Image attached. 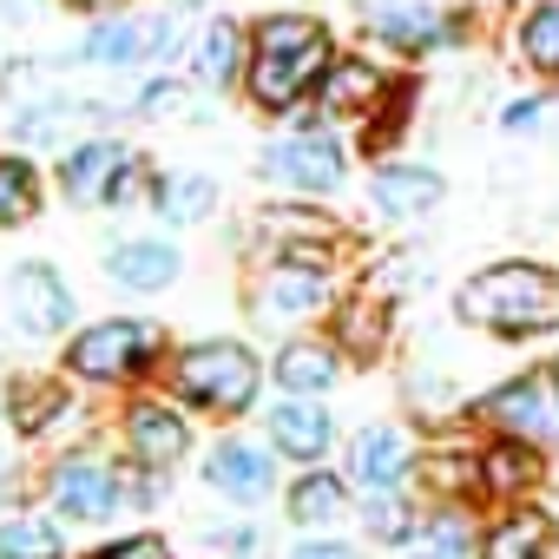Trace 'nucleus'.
<instances>
[{
	"label": "nucleus",
	"instance_id": "nucleus-2",
	"mask_svg": "<svg viewBox=\"0 0 559 559\" xmlns=\"http://www.w3.org/2000/svg\"><path fill=\"white\" fill-rule=\"evenodd\" d=\"M158 389H165L178 408H191L198 421L237 428L243 415L263 408L270 356H263L257 343H243V336H191V343H171Z\"/></svg>",
	"mask_w": 559,
	"mask_h": 559
},
{
	"label": "nucleus",
	"instance_id": "nucleus-11",
	"mask_svg": "<svg viewBox=\"0 0 559 559\" xmlns=\"http://www.w3.org/2000/svg\"><path fill=\"white\" fill-rule=\"evenodd\" d=\"M198 480H204L230 513H250V507H263V500L284 493V454H276L263 435L217 428V435L198 448Z\"/></svg>",
	"mask_w": 559,
	"mask_h": 559
},
{
	"label": "nucleus",
	"instance_id": "nucleus-42",
	"mask_svg": "<svg viewBox=\"0 0 559 559\" xmlns=\"http://www.w3.org/2000/svg\"><path fill=\"white\" fill-rule=\"evenodd\" d=\"M47 8V0H0V21H14V27H27L34 14Z\"/></svg>",
	"mask_w": 559,
	"mask_h": 559
},
{
	"label": "nucleus",
	"instance_id": "nucleus-1",
	"mask_svg": "<svg viewBox=\"0 0 559 559\" xmlns=\"http://www.w3.org/2000/svg\"><path fill=\"white\" fill-rule=\"evenodd\" d=\"M343 40L323 14L310 8H270L250 21V67H243V106L290 126L317 106Z\"/></svg>",
	"mask_w": 559,
	"mask_h": 559
},
{
	"label": "nucleus",
	"instance_id": "nucleus-20",
	"mask_svg": "<svg viewBox=\"0 0 559 559\" xmlns=\"http://www.w3.org/2000/svg\"><path fill=\"white\" fill-rule=\"evenodd\" d=\"M415 461H421V441L408 421H362L349 441H343V474L356 493H395V487H415Z\"/></svg>",
	"mask_w": 559,
	"mask_h": 559
},
{
	"label": "nucleus",
	"instance_id": "nucleus-17",
	"mask_svg": "<svg viewBox=\"0 0 559 559\" xmlns=\"http://www.w3.org/2000/svg\"><path fill=\"white\" fill-rule=\"evenodd\" d=\"M467 34V14L461 8H441V0H382L369 14V40L389 53V60H428L441 47H461Z\"/></svg>",
	"mask_w": 559,
	"mask_h": 559
},
{
	"label": "nucleus",
	"instance_id": "nucleus-4",
	"mask_svg": "<svg viewBox=\"0 0 559 559\" xmlns=\"http://www.w3.org/2000/svg\"><path fill=\"white\" fill-rule=\"evenodd\" d=\"M415 106H421L415 73H389L376 53H349V47H343L310 112H317L323 126L349 132V145H356V152L389 158V145H402V132H408Z\"/></svg>",
	"mask_w": 559,
	"mask_h": 559
},
{
	"label": "nucleus",
	"instance_id": "nucleus-18",
	"mask_svg": "<svg viewBox=\"0 0 559 559\" xmlns=\"http://www.w3.org/2000/svg\"><path fill=\"white\" fill-rule=\"evenodd\" d=\"M99 276L119 297H165L185 284V243L171 230H132L99 250Z\"/></svg>",
	"mask_w": 559,
	"mask_h": 559
},
{
	"label": "nucleus",
	"instance_id": "nucleus-6",
	"mask_svg": "<svg viewBox=\"0 0 559 559\" xmlns=\"http://www.w3.org/2000/svg\"><path fill=\"white\" fill-rule=\"evenodd\" d=\"M34 487H40V507L60 513L67 526L126 520V461H119L112 441H67L60 454H47Z\"/></svg>",
	"mask_w": 559,
	"mask_h": 559
},
{
	"label": "nucleus",
	"instance_id": "nucleus-14",
	"mask_svg": "<svg viewBox=\"0 0 559 559\" xmlns=\"http://www.w3.org/2000/svg\"><path fill=\"white\" fill-rule=\"evenodd\" d=\"M119 119V106H106V99H80V93H27L14 112H8V145L14 152H67L73 139H86V132H106Z\"/></svg>",
	"mask_w": 559,
	"mask_h": 559
},
{
	"label": "nucleus",
	"instance_id": "nucleus-12",
	"mask_svg": "<svg viewBox=\"0 0 559 559\" xmlns=\"http://www.w3.org/2000/svg\"><path fill=\"white\" fill-rule=\"evenodd\" d=\"M336 270H304V263H257L250 270V317L270 330H317L336 310Z\"/></svg>",
	"mask_w": 559,
	"mask_h": 559
},
{
	"label": "nucleus",
	"instance_id": "nucleus-45",
	"mask_svg": "<svg viewBox=\"0 0 559 559\" xmlns=\"http://www.w3.org/2000/svg\"><path fill=\"white\" fill-rule=\"evenodd\" d=\"M552 474H559V461H552Z\"/></svg>",
	"mask_w": 559,
	"mask_h": 559
},
{
	"label": "nucleus",
	"instance_id": "nucleus-29",
	"mask_svg": "<svg viewBox=\"0 0 559 559\" xmlns=\"http://www.w3.org/2000/svg\"><path fill=\"white\" fill-rule=\"evenodd\" d=\"M217 178L211 171H158L152 165V185H145V211L165 224V230H198L217 217Z\"/></svg>",
	"mask_w": 559,
	"mask_h": 559
},
{
	"label": "nucleus",
	"instance_id": "nucleus-37",
	"mask_svg": "<svg viewBox=\"0 0 559 559\" xmlns=\"http://www.w3.org/2000/svg\"><path fill=\"white\" fill-rule=\"evenodd\" d=\"M204 552L211 559H263V526H250L243 513L217 520V526H204Z\"/></svg>",
	"mask_w": 559,
	"mask_h": 559
},
{
	"label": "nucleus",
	"instance_id": "nucleus-25",
	"mask_svg": "<svg viewBox=\"0 0 559 559\" xmlns=\"http://www.w3.org/2000/svg\"><path fill=\"white\" fill-rule=\"evenodd\" d=\"M343 369H349V356L336 349L330 330H290L270 349V389L276 395H330L343 382Z\"/></svg>",
	"mask_w": 559,
	"mask_h": 559
},
{
	"label": "nucleus",
	"instance_id": "nucleus-9",
	"mask_svg": "<svg viewBox=\"0 0 559 559\" xmlns=\"http://www.w3.org/2000/svg\"><path fill=\"white\" fill-rule=\"evenodd\" d=\"M356 171V145L349 132L323 126L317 112L290 119L284 132H270L257 145V178L276 185V191H290V198H336Z\"/></svg>",
	"mask_w": 559,
	"mask_h": 559
},
{
	"label": "nucleus",
	"instance_id": "nucleus-44",
	"mask_svg": "<svg viewBox=\"0 0 559 559\" xmlns=\"http://www.w3.org/2000/svg\"><path fill=\"white\" fill-rule=\"evenodd\" d=\"M546 382H552V402H559V356L546 362Z\"/></svg>",
	"mask_w": 559,
	"mask_h": 559
},
{
	"label": "nucleus",
	"instance_id": "nucleus-8",
	"mask_svg": "<svg viewBox=\"0 0 559 559\" xmlns=\"http://www.w3.org/2000/svg\"><path fill=\"white\" fill-rule=\"evenodd\" d=\"M185 47L191 40H185L178 8H119V14L86 21V34L73 40L67 67H86V73H158Z\"/></svg>",
	"mask_w": 559,
	"mask_h": 559
},
{
	"label": "nucleus",
	"instance_id": "nucleus-16",
	"mask_svg": "<svg viewBox=\"0 0 559 559\" xmlns=\"http://www.w3.org/2000/svg\"><path fill=\"white\" fill-rule=\"evenodd\" d=\"M0 421H8L14 441L47 448V441H60L80 421V382L67 369H53V376L47 369H27V376L8 382V395H0Z\"/></svg>",
	"mask_w": 559,
	"mask_h": 559
},
{
	"label": "nucleus",
	"instance_id": "nucleus-24",
	"mask_svg": "<svg viewBox=\"0 0 559 559\" xmlns=\"http://www.w3.org/2000/svg\"><path fill=\"white\" fill-rule=\"evenodd\" d=\"M323 330L336 336V349L349 356V369L356 362H382L389 343H395V297L376 290V284H356V290L336 297V310L323 317Z\"/></svg>",
	"mask_w": 559,
	"mask_h": 559
},
{
	"label": "nucleus",
	"instance_id": "nucleus-10",
	"mask_svg": "<svg viewBox=\"0 0 559 559\" xmlns=\"http://www.w3.org/2000/svg\"><path fill=\"white\" fill-rule=\"evenodd\" d=\"M106 441L119 448L126 467H145V474H185V461H198V415L178 408L158 382L152 389H132L112 402V428Z\"/></svg>",
	"mask_w": 559,
	"mask_h": 559
},
{
	"label": "nucleus",
	"instance_id": "nucleus-27",
	"mask_svg": "<svg viewBox=\"0 0 559 559\" xmlns=\"http://www.w3.org/2000/svg\"><path fill=\"white\" fill-rule=\"evenodd\" d=\"M243 67H250V21L211 14L191 40V80L204 93H243Z\"/></svg>",
	"mask_w": 559,
	"mask_h": 559
},
{
	"label": "nucleus",
	"instance_id": "nucleus-13",
	"mask_svg": "<svg viewBox=\"0 0 559 559\" xmlns=\"http://www.w3.org/2000/svg\"><path fill=\"white\" fill-rule=\"evenodd\" d=\"M8 323L27 343H67L80 330V297L67 284V270L47 257H27L8 270Z\"/></svg>",
	"mask_w": 559,
	"mask_h": 559
},
{
	"label": "nucleus",
	"instance_id": "nucleus-22",
	"mask_svg": "<svg viewBox=\"0 0 559 559\" xmlns=\"http://www.w3.org/2000/svg\"><path fill=\"white\" fill-rule=\"evenodd\" d=\"M356 487L343 467H290L284 493H276V513H284L290 533H343V520H356Z\"/></svg>",
	"mask_w": 559,
	"mask_h": 559
},
{
	"label": "nucleus",
	"instance_id": "nucleus-32",
	"mask_svg": "<svg viewBox=\"0 0 559 559\" xmlns=\"http://www.w3.org/2000/svg\"><path fill=\"white\" fill-rule=\"evenodd\" d=\"M53 171H40L34 152H0V230H21L47 211Z\"/></svg>",
	"mask_w": 559,
	"mask_h": 559
},
{
	"label": "nucleus",
	"instance_id": "nucleus-34",
	"mask_svg": "<svg viewBox=\"0 0 559 559\" xmlns=\"http://www.w3.org/2000/svg\"><path fill=\"white\" fill-rule=\"evenodd\" d=\"M513 53L539 86H559V0H533L513 21Z\"/></svg>",
	"mask_w": 559,
	"mask_h": 559
},
{
	"label": "nucleus",
	"instance_id": "nucleus-26",
	"mask_svg": "<svg viewBox=\"0 0 559 559\" xmlns=\"http://www.w3.org/2000/svg\"><path fill=\"white\" fill-rule=\"evenodd\" d=\"M552 552H559V513L546 500H520V507H487L480 513L474 559H552Z\"/></svg>",
	"mask_w": 559,
	"mask_h": 559
},
{
	"label": "nucleus",
	"instance_id": "nucleus-35",
	"mask_svg": "<svg viewBox=\"0 0 559 559\" xmlns=\"http://www.w3.org/2000/svg\"><path fill=\"white\" fill-rule=\"evenodd\" d=\"M178 112H191V80L185 73H139V86L119 99V119H132V126H158V119H178Z\"/></svg>",
	"mask_w": 559,
	"mask_h": 559
},
{
	"label": "nucleus",
	"instance_id": "nucleus-21",
	"mask_svg": "<svg viewBox=\"0 0 559 559\" xmlns=\"http://www.w3.org/2000/svg\"><path fill=\"white\" fill-rule=\"evenodd\" d=\"M257 415H263V441L290 467H323L336 454V408L323 395H276Z\"/></svg>",
	"mask_w": 559,
	"mask_h": 559
},
{
	"label": "nucleus",
	"instance_id": "nucleus-15",
	"mask_svg": "<svg viewBox=\"0 0 559 559\" xmlns=\"http://www.w3.org/2000/svg\"><path fill=\"white\" fill-rule=\"evenodd\" d=\"M467 421L474 435H526V441H546L559 435V402H552V382H546V362L539 369H520L493 389H480L467 402Z\"/></svg>",
	"mask_w": 559,
	"mask_h": 559
},
{
	"label": "nucleus",
	"instance_id": "nucleus-23",
	"mask_svg": "<svg viewBox=\"0 0 559 559\" xmlns=\"http://www.w3.org/2000/svg\"><path fill=\"white\" fill-rule=\"evenodd\" d=\"M441 198H448V178L428 158H395L389 152V158L369 165V211L382 224H421V217L441 211Z\"/></svg>",
	"mask_w": 559,
	"mask_h": 559
},
{
	"label": "nucleus",
	"instance_id": "nucleus-7",
	"mask_svg": "<svg viewBox=\"0 0 559 559\" xmlns=\"http://www.w3.org/2000/svg\"><path fill=\"white\" fill-rule=\"evenodd\" d=\"M145 185H152V158L119 132H86L53 158V191L73 211H132L145 204Z\"/></svg>",
	"mask_w": 559,
	"mask_h": 559
},
{
	"label": "nucleus",
	"instance_id": "nucleus-19",
	"mask_svg": "<svg viewBox=\"0 0 559 559\" xmlns=\"http://www.w3.org/2000/svg\"><path fill=\"white\" fill-rule=\"evenodd\" d=\"M474 454H480V513L487 507L539 500L546 480H552V448L546 441H526V435H474Z\"/></svg>",
	"mask_w": 559,
	"mask_h": 559
},
{
	"label": "nucleus",
	"instance_id": "nucleus-5",
	"mask_svg": "<svg viewBox=\"0 0 559 559\" xmlns=\"http://www.w3.org/2000/svg\"><path fill=\"white\" fill-rule=\"evenodd\" d=\"M165 356H171V336L158 317H93L80 323L67 343H60V369L80 382V389H106V395H132V389H152L165 376Z\"/></svg>",
	"mask_w": 559,
	"mask_h": 559
},
{
	"label": "nucleus",
	"instance_id": "nucleus-39",
	"mask_svg": "<svg viewBox=\"0 0 559 559\" xmlns=\"http://www.w3.org/2000/svg\"><path fill=\"white\" fill-rule=\"evenodd\" d=\"M284 559H369V552L356 539H343V533H297Z\"/></svg>",
	"mask_w": 559,
	"mask_h": 559
},
{
	"label": "nucleus",
	"instance_id": "nucleus-28",
	"mask_svg": "<svg viewBox=\"0 0 559 559\" xmlns=\"http://www.w3.org/2000/svg\"><path fill=\"white\" fill-rule=\"evenodd\" d=\"M415 493L428 507L441 500H461V507H480V454L474 441H421V461H415Z\"/></svg>",
	"mask_w": 559,
	"mask_h": 559
},
{
	"label": "nucleus",
	"instance_id": "nucleus-36",
	"mask_svg": "<svg viewBox=\"0 0 559 559\" xmlns=\"http://www.w3.org/2000/svg\"><path fill=\"white\" fill-rule=\"evenodd\" d=\"M80 559H178V552H171V539H165V533H152V526H126V533H112V539L86 546Z\"/></svg>",
	"mask_w": 559,
	"mask_h": 559
},
{
	"label": "nucleus",
	"instance_id": "nucleus-3",
	"mask_svg": "<svg viewBox=\"0 0 559 559\" xmlns=\"http://www.w3.org/2000/svg\"><path fill=\"white\" fill-rule=\"evenodd\" d=\"M454 317L493 343H552L559 336V270L539 257H500L461 276Z\"/></svg>",
	"mask_w": 559,
	"mask_h": 559
},
{
	"label": "nucleus",
	"instance_id": "nucleus-38",
	"mask_svg": "<svg viewBox=\"0 0 559 559\" xmlns=\"http://www.w3.org/2000/svg\"><path fill=\"white\" fill-rule=\"evenodd\" d=\"M171 493V474H145V467H126V513H158Z\"/></svg>",
	"mask_w": 559,
	"mask_h": 559
},
{
	"label": "nucleus",
	"instance_id": "nucleus-43",
	"mask_svg": "<svg viewBox=\"0 0 559 559\" xmlns=\"http://www.w3.org/2000/svg\"><path fill=\"white\" fill-rule=\"evenodd\" d=\"M158 8H178V14H198V8H211V0H158Z\"/></svg>",
	"mask_w": 559,
	"mask_h": 559
},
{
	"label": "nucleus",
	"instance_id": "nucleus-41",
	"mask_svg": "<svg viewBox=\"0 0 559 559\" xmlns=\"http://www.w3.org/2000/svg\"><path fill=\"white\" fill-rule=\"evenodd\" d=\"M67 14H80V21H99V14H119V8H139V0H60Z\"/></svg>",
	"mask_w": 559,
	"mask_h": 559
},
{
	"label": "nucleus",
	"instance_id": "nucleus-40",
	"mask_svg": "<svg viewBox=\"0 0 559 559\" xmlns=\"http://www.w3.org/2000/svg\"><path fill=\"white\" fill-rule=\"evenodd\" d=\"M546 106H552V93H520V99H507V106H500V132H533V126L546 119Z\"/></svg>",
	"mask_w": 559,
	"mask_h": 559
},
{
	"label": "nucleus",
	"instance_id": "nucleus-33",
	"mask_svg": "<svg viewBox=\"0 0 559 559\" xmlns=\"http://www.w3.org/2000/svg\"><path fill=\"white\" fill-rule=\"evenodd\" d=\"M474 546H480V507L441 500V507H428L421 539L408 546V559H474Z\"/></svg>",
	"mask_w": 559,
	"mask_h": 559
},
{
	"label": "nucleus",
	"instance_id": "nucleus-30",
	"mask_svg": "<svg viewBox=\"0 0 559 559\" xmlns=\"http://www.w3.org/2000/svg\"><path fill=\"white\" fill-rule=\"evenodd\" d=\"M421 520H428V500L415 487H395V493H362L356 500V526L369 533V546L382 552H408L421 539Z\"/></svg>",
	"mask_w": 559,
	"mask_h": 559
},
{
	"label": "nucleus",
	"instance_id": "nucleus-31",
	"mask_svg": "<svg viewBox=\"0 0 559 559\" xmlns=\"http://www.w3.org/2000/svg\"><path fill=\"white\" fill-rule=\"evenodd\" d=\"M0 559H73L67 546V520L47 513V507H14L0 513Z\"/></svg>",
	"mask_w": 559,
	"mask_h": 559
}]
</instances>
